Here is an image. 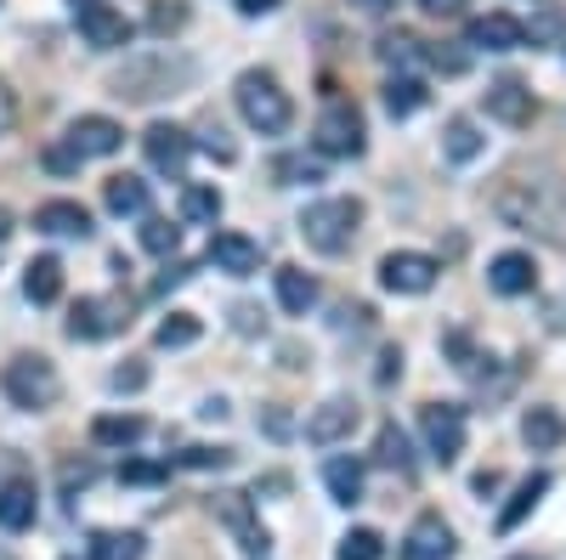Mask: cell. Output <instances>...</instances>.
<instances>
[{"label": "cell", "mask_w": 566, "mask_h": 560, "mask_svg": "<svg viewBox=\"0 0 566 560\" xmlns=\"http://www.w3.org/2000/svg\"><path fill=\"white\" fill-rule=\"evenodd\" d=\"M40 165H45V170H52V176H74V170L85 165V154H80V148L69 142V136H63V142H52V148H45V154H40Z\"/></svg>", "instance_id": "f35d334b"}, {"label": "cell", "mask_w": 566, "mask_h": 560, "mask_svg": "<svg viewBox=\"0 0 566 560\" xmlns=\"http://www.w3.org/2000/svg\"><path fill=\"white\" fill-rule=\"evenodd\" d=\"M216 509H221V521L232 527V538H239V549L261 560L272 538H266V527L255 521V509H250V498H244V493H221V504H216Z\"/></svg>", "instance_id": "7c38bea8"}, {"label": "cell", "mask_w": 566, "mask_h": 560, "mask_svg": "<svg viewBox=\"0 0 566 560\" xmlns=\"http://www.w3.org/2000/svg\"><path fill=\"white\" fill-rule=\"evenodd\" d=\"M7 239H12V210L0 204V244H7Z\"/></svg>", "instance_id": "db71d44e"}, {"label": "cell", "mask_w": 566, "mask_h": 560, "mask_svg": "<svg viewBox=\"0 0 566 560\" xmlns=\"http://www.w3.org/2000/svg\"><path fill=\"white\" fill-rule=\"evenodd\" d=\"M176 244H181V226H170L165 215L142 221V250H148V255H176Z\"/></svg>", "instance_id": "e575fe53"}, {"label": "cell", "mask_w": 566, "mask_h": 560, "mask_svg": "<svg viewBox=\"0 0 566 560\" xmlns=\"http://www.w3.org/2000/svg\"><path fill=\"white\" fill-rule=\"evenodd\" d=\"M363 226V199H317L301 210V239L317 255H346Z\"/></svg>", "instance_id": "277c9868"}, {"label": "cell", "mask_w": 566, "mask_h": 560, "mask_svg": "<svg viewBox=\"0 0 566 560\" xmlns=\"http://www.w3.org/2000/svg\"><path fill=\"white\" fill-rule=\"evenodd\" d=\"M470 7H476V0H419V12H424V18H442V23H448V18H464Z\"/></svg>", "instance_id": "7bdbcfd3"}, {"label": "cell", "mask_w": 566, "mask_h": 560, "mask_svg": "<svg viewBox=\"0 0 566 560\" xmlns=\"http://www.w3.org/2000/svg\"><path fill=\"white\" fill-rule=\"evenodd\" d=\"M312 142H317V154H328V159H357V154L368 148V130H363L357 103H346V97H328V103H323V114H317Z\"/></svg>", "instance_id": "8992f818"}, {"label": "cell", "mask_w": 566, "mask_h": 560, "mask_svg": "<svg viewBox=\"0 0 566 560\" xmlns=\"http://www.w3.org/2000/svg\"><path fill=\"white\" fill-rule=\"evenodd\" d=\"M272 284H277V306L290 311V317H306V311H312V300H317V284H312V277H306L301 266H283V272L272 277Z\"/></svg>", "instance_id": "4316f807"}, {"label": "cell", "mask_w": 566, "mask_h": 560, "mask_svg": "<svg viewBox=\"0 0 566 560\" xmlns=\"http://www.w3.org/2000/svg\"><path fill=\"white\" fill-rule=\"evenodd\" d=\"M74 7H91V0H74Z\"/></svg>", "instance_id": "11a10c76"}, {"label": "cell", "mask_w": 566, "mask_h": 560, "mask_svg": "<svg viewBox=\"0 0 566 560\" xmlns=\"http://www.w3.org/2000/svg\"><path fill=\"white\" fill-rule=\"evenodd\" d=\"M437 261L431 255H419V250H391L386 261H380V284L391 289V295H424L437 284Z\"/></svg>", "instance_id": "9c48e42d"}, {"label": "cell", "mask_w": 566, "mask_h": 560, "mask_svg": "<svg viewBox=\"0 0 566 560\" xmlns=\"http://www.w3.org/2000/svg\"><path fill=\"white\" fill-rule=\"evenodd\" d=\"M0 391H7V402L23 408V413H45L63 397V373H57L52 357H12L7 373H0Z\"/></svg>", "instance_id": "5b68a950"}, {"label": "cell", "mask_w": 566, "mask_h": 560, "mask_svg": "<svg viewBox=\"0 0 566 560\" xmlns=\"http://www.w3.org/2000/svg\"><path fill=\"white\" fill-rule=\"evenodd\" d=\"M380 57H386V63H413V57H419V40H413V34H386V40H380Z\"/></svg>", "instance_id": "60d3db41"}, {"label": "cell", "mask_w": 566, "mask_h": 560, "mask_svg": "<svg viewBox=\"0 0 566 560\" xmlns=\"http://www.w3.org/2000/svg\"><path fill=\"white\" fill-rule=\"evenodd\" d=\"M323 487H328V498H335V504H357L363 498V464L346 458V453H335V458L323 464Z\"/></svg>", "instance_id": "d4e9b609"}, {"label": "cell", "mask_w": 566, "mask_h": 560, "mask_svg": "<svg viewBox=\"0 0 566 560\" xmlns=\"http://www.w3.org/2000/svg\"><path fill=\"white\" fill-rule=\"evenodd\" d=\"M199 80V63L187 57V52H142V57H130L108 85H114V97H125V103H159V97H176V91H187Z\"/></svg>", "instance_id": "6da1fadb"}, {"label": "cell", "mask_w": 566, "mask_h": 560, "mask_svg": "<svg viewBox=\"0 0 566 560\" xmlns=\"http://www.w3.org/2000/svg\"><path fill=\"white\" fill-rule=\"evenodd\" d=\"M464 45H476V52H515V45H527V29L510 12H488V18H470Z\"/></svg>", "instance_id": "2e32d148"}, {"label": "cell", "mask_w": 566, "mask_h": 560, "mask_svg": "<svg viewBox=\"0 0 566 560\" xmlns=\"http://www.w3.org/2000/svg\"><path fill=\"white\" fill-rule=\"evenodd\" d=\"M488 284H493L499 295H533V284H538V272H533V255H522V250L499 255V261L488 266Z\"/></svg>", "instance_id": "ffe728a7"}, {"label": "cell", "mask_w": 566, "mask_h": 560, "mask_svg": "<svg viewBox=\"0 0 566 560\" xmlns=\"http://www.w3.org/2000/svg\"><path fill=\"white\" fill-rule=\"evenodd\" d=\"M544 493H549V476L538 471V476H527L522 487H515V498L499 509V532H515V527H522L527 516H533V509L544 504Z\"/></svg>", "instance_id": "484cf974"}, {"label": "cell", "mask_w": 566, "mask_h": 560, "mask_svg": "<svg viewBox=\"0 0 566 560\" xmlns=\"http://www.w3.org/2000/svg\"><path fill=\"white\" fill-rule=\"evenodd\" d=\"M232 97H239V114H244V125L250 130H261V136H283L295 125V103H290V91H283L266 68H250V74H239V85H232Z\"/></svg>", "instance_id": "3957f363"}, {"label": "cell", "mask_w": 566, "mask_h": 560, "mask_svg": "<svg viewBox=\"0 0 566 560\" xmlns=\"http://www.w3.org/2000/svg\"><path fill=\"white\" fill-rule=\"evenodd\" d=\"M272 176H277L283 187H295V181H323V165L306 159V154H283V159L272 165Z\"/></svg>", "instance_id": "8d00e7d4"}, {"label": "cell", "mask_w": 566, "mask_h": 560, "mask_svg": "<svg viewBox=\"0 0 566 560\" xmlns=\"http://www.w3.org/2000/svg\"><path fill=\"white\" fill-rule=\"evenodd\" d=\"M23 295H29L34 306H52V300L63 295V261H57V255H34V261L23 266Z\"/></svg>", "instance_id": "44dd1931"}, {"label": "cell", "mask_w": 566, "mask_h": 560, "mask_svg": "<svg viewBox=\"0 0 566 560\" xmlns=\"http://www.w3.org/2000/svg\"><path fill=\"white\" fill-rule=\"evenodd\" d=\"M34 516H40V498H34L29 482H7V487H0V527L23 532V527H34Z\"/></svg>", "instance_id": "603a6c76"}, {"label": "cell", "mask_w": 566, "mask_h": 560, "mask_svg": "<svg viewBox=\"0 0 566 560\" xmlns=\"http://www.w3.org/2000/svg\"><path fill=\"white\" fill-rule=\"evenodd\" d=\"M181 23H187V7H181V0H159L154 18H148V29H154V34H176Z\"/></svg>", "instance_id": "ab89813d"}, {"label": "cell", "mask_w": 566, "mask_h": 560, "mask_svg": "<svg viewBox=\"0 0 566 560\" xmlns=\"http://www.w3.org/2000/svg\"><path fill=\"white\" fill-rule=\"evenodd\" d=\"M239 12L244 18H266V12H277V0H239Z\"/></svg>", "instance_id": "f907efd6"}, {"label": "cell", "mask_w": 566, "mask_h": 560, "mask_svg": "<svg viewBox=\"0 0 566 560\" xmlns=\"http://www.w3.org/2000/svg\"><path fill=\"white\" fill-rule=\"evenodd\" d=\"M103 204L114 215H148V181L142 176H108L103 181Z\"/></svg>", "instance_id": "cb8c5ba5"}, {"label": "cell", "mask_w": 566, "mask_h": 560, "mask_svg": "<svg viewBox=\"0 0 566 560\" xmlns=\"http://www.w3.org/2000/svg\"><path fill=\"white\" fill-rule=\"evenodd\" d=\"M380 554H386V538L374 527H352L340 538V549H335V560H380Z\"/></svg>", "instance_id": "836d02e7"}, {"label": "cell", "mask_w": 566, "mask_h": 560, "mask_svg": "<svg viewBox=\"0 0 566 560\" xmlns=\"http://www.w3.org/2000/svg\"><path fill=\"white\" fill-rule=\"evenodd\" d=\"M419 431H424V447H431L442 464H453L464 453V408L459 402H424Z\"/></svg>", "instance_id": "ba28073f"}, {"label": "cell", "mask_w": 566, "mask_h": 560, "mask_svg": "<svg viewBox=\"0 0 566 560\" xmlns=\"http://www.w3.org/2000/svg\"><path fill=\"white\" fill-rule=\"evenodd\" d=\"M142 532H91V560H142Z\"/></svg>", "instance_id": "1f68e13d"}, {"label": "cell", "mask_w": 566, "mask_h": 560, "mask_svg": "<svg viewBox=\"0 0 566 560\" xmlns=\"http://www.w3.org/2000/svg\"><path fill=\"white\" fill-rule=\"evenodd\" d=\"M205 154H216L221 165H232V159H239V148L227 142V130H221V125H210V130H205Z\"/></svg>", "instance_id": "f6af8a7d"}, {"label": "cell", "mask_w": 566, "mask_h": 560, "mask_svg": "<svg viewBox=\"0 0 566 560\" xmlns=\"http://www.w3.org/2000/svg\"><path fill=\"white\" fill-rule=\"evenodd\" d=\"M499 215L510 221V226H522V232H538L544 244H555V250H566V199L555 193L549 181H504L499 187Z\"/></svg>", "instance_id": "7a4b0ae2"}, {"label": "cell", "mask_w": 566, "mask_h": 560, "mask_svg": "<svg viewBox=\"0 0 566 560\" xmlns=\"http://www.w3.org/2000/svg\"><path fill=\"white\" fill-rule=\"evenodd\" d=\"M34 226L45 239H91V210L74 204V199H52V204L34 210Z\"/></svg>", "instance_id": "ac0fdd59"}, {"label": "cell", "mask_w": 566, "mask_h": 560, "mask_svg": "<svg viewBox=\"0 0 566 560\" xmlns=\"http://www.w3.org/2000/svg\"><path fill=\"white\" fill-rule=\"evenodd\" d=\"M108 385H114V391H142V385H148V368H142V362H119V368L108 373Z\"/></svg>", "instance_id": "b9f144b4"}, {"label": "cell", "mask_w": 566, "mask_h": 560, "mask_svg": "<svg viewBox=\"0 0 566 560\" xmlns=\"http://www.w3.org/2000/svg\"><path fill=\"white\" fill-rule=\"evenodd\" d=\"M125 329H130V300L125 295H85L69 311L74 340H108V335H125Z\"/></svg>", "instance_id": "52a82bcc"}, {"label": "cell", "mask_w": 566, "mask_h": 560, "mask_svg": "<svg viewBox=\"0 0 566 560\" xmlns=\"http://www.w3.org/2000/svg\"><path fill=\"white\" fill-rule=\"evenodd\" d=\"M488 114L499 119V125H533V114H538V97L522 85V80H499V85H488Z\"/></svg>", "instance_id": "5bb4252c"}, {"label": "cell", "mask_w": 566, "mask_h": 560, "mask_svg": "<svg viewBox=\"0 0 566 560\" xmlns=\"http://www.w3.org/2000/svg\"><path fill=\"white\" fill-rule=\"evenodd\" d=\"M142 154H148V165L159 176H181L187 159H193V136H187L181 125H148V136H142Z\"/></svg>", "instance_id": "8fae6325"}, {"label": "cell", "mask_w": 566, "mask_h": 560, "mask_svg": "<svg viewBox=\"0 0 566 560\" xmlns=\"http://www.w3.org/2000/svg\"><path fill=\"white\" fill-rule=\"evenodd\" d=\"M74 18H80V34L97 45V52H119V45H130V34H136V23L125 18V12H114L108 0H91V7H74Z\"/></svg>", "instance_id": "30bf717a"}, {"label": "cell", "mask_w": 566, "mask_h": 560, "mask_svg": "<svg viewBox=\"0 0 566 560\" xmlns=\"http://www.w3.org/2000/svg\"><path fill=\"white\" fill-rule=\"evenodd\" d=\"M266 431H272V436H290V419H283V413L272 408V413H266Z\"/></svg>", "instance_id": "f5cc1de1"}, {"label": "cell", "mask_w": 566, "mask_h": 560, "mask_svg": "<svg viewBox=\"0 0 566 560\" xmlns=\"http://www.w3.org/2000/svg\"><path fill=\"white\" fill-rule=\"evenodd\" d=\"M187 272H193V266H181V261H176V266H165V272H159V284H154V295H170V289H181V284H187Z\"/></svg>", "instance_id": "bcb514c9"}, {"label": "cell", "mask_w": 566, "mask_h": 560, "mask_svg": "<svg viewBox=\"0 0 566 560\" xmlns=\"http://www.w3.org/2000/svg\"><path fill=\"white\" fill-rule=\"evenodd\" d=\"M176 464L181 471H227L232 447H187V453H176Z\"/></svg>", "instance_id": "74e56055"}, {"label": "cell", "mask_w": 566, "mask_h": 560, "mask_svg": "<svg viewBox=\"0 0 566 560\" xmlns=\"http://www.w3.org/2000/svg\"><path fill=\"white\" fill-rule=\"evenodd\" d=\"M142 431H148V419H142V413H108V419L91 425V442H97V447H130V442H142Z\"/></svg>", "instance_id": "83f0119b"}, {"label": "cell", "mask_w": 566, "mask_h": 560, "mask_svg": "<svg viewBox=\"0 0 566 560\" xmlns=\"http://www.w3.org/2000/svg\"><path fill=\"white\" fill-rule=\"evenodd\" d=\"M232 329H239V335H261V311L255 306H239V311H232Z\"/></svg>", "instance_id": "7dc6e473"}, {"label": "cell", "mask_w": 566, "mask_h": 560, "mask_svg": "<svg viewBox=\"0 0 566 560\" xmlns=\"http://www.w3.org/2000/svg\"><path fill=\"white\" fill-rule=\"evenodd\" d=\"M352 7H357L363 18H386V12H391V0H352Z\"/></svg>", "instance_id": "816d5d0a"}, {"label": "cell", "mask_w": 566, "mask_h": 560, "mask_svg": "<svg viewBox=\"0 0 566 560\" xmlns=\"http://www.w3.org/2000/svg\"><path fill=\"white\" fill-rule=\"evenodd\" d=\"M199 335H205V323H199L193 311H170L159 329H154V346H159V351H181V346H193Z\"/></svg>", "instance_id": "4dcf8cb0"}, {"label": "cell", "mask_w": 566, "mask_h": 560, "mask_svg": "<svg viewBox=\"0 0 566 560\" xmlns=\"http://www.w3.org/2000/svg\"><path fill=\"white\" fill-rule=\"evenodd\" d=\"M69 142H74L85 159H108V154L125 148V130H119L114 119H103V114H80V119L69 125Z\"/></svg>", "instance_id": "4fadbf2b"}, {"label": "cell", "mask_w": 566, "mask_h": 560, "mask_svg": "<svg viewBox=\"0 0 566 560\" xmlns=\"http://www.w3.org/2000/svg\"><path fill=\"white\" fill-rule=\"evenodd\" d=\"M12 119H18V103H12V91H7V85H0V136H7V130H12Z\"/></svg>", "instance_id": "681fc988"}, {"label": "cell", "mask_w": 566, "mask_h": 560, "mask_svg": "<svg viewBox=\"0 0 566 560\" xmlns=\"http://www.w3.org/2000/svg\"><path fill=\"white\" fill-rule=\"evenodd\" d=\"M352 431H357V408H352L346 397L312 408V419H306V442H312V447H335V442H346Z\"/></svg>", "instance_id": "9a60e30c"}, {"label": "cell", "mask_w": 566, "mask_h": 560, "mask_svg": "<svg viewBox=\"0 0 566 560\" xmlns=\"http://www.w3.org/2000/svg\"><path fill=\"white\" fill-rule=\"evenodd\" d=\"M522 436H527L533 453H555V447L566 442V419H560V408H527V413H522Z\"/></svg>", "instance_id": "7402d4cb"}, {"label": "cell", "mask_w": 566, "mask_h": 560, "mask_svg": "<svg viewBox=\"0 0 566 560\" xmlns=\"http://www.w3.org/2000/svg\"><path fill=\"white\" fill-rule=\"evenodd\" d=\"M380 464L397 476H413V458H408V436L397 425H380Z\"/></svg>", "instance_id": "d590c367"}, {"label": "cell", "mask_w": 566, "mask_h": 560, "mask_svg": "<svg viewBox=\"0 0 566 560\" xmlns=\"http://www.w3.org/2000/svg\"><path fill=\"white\" fill-rule=\"evenodd\" d=\"M522 560H527V554H522Z\"/></svg>", "instance_id": "9f6ffc18"}, {"label": "cell", "mask_w": 566, "mask_h": 560, "mask_svg": "<svg viewBox=\"0 0 566 560\" xmlns=\"http://www.w3.org/2000/svg\"><path fill=\"white\" fill-rule=\"evenodd\" d=\"M210 261L227 277H250V272H261V244L244 239V232H216V239H210Z\"/></svg>", "instance_id": "e0dca14e"}, {"label": "cell", "mask_w": 566, "mask_h": 560, "mask_svg": "<svg viewBox=\"0 0 566 560\" xmlns=\"http://www.w3.org/2000/svg\"><path fill=\"white\" fill-rule=\"evenodd\" d=\"M397 373H402V351H397V346H386V357H380V385H386V380H397Z\"/></svg>", "instance_id": "c3c4849f"}, {"label": "cell", "mask_w": 566, "mask_h": 560, "mask_svg": "<svg viewBox=\"0 0 566 560\" xmlns=\"http://www.w3.org/2000/svg\"><path fill=\"white\" fill-rule=\"evenodd\" d=\"M442 154L453 159V165H470L482 154V130H476V119H448L442 125Z\"/></svg>", "instance_id": "f546056e"}, {"label": "cell", "mask_w": 566, "mask_h": 560, "mask_svg": "<svg viewBox=\"0 0 566 560\" xmlns=\"http://www.w3.org/2000/svg\"><path fill=\"white\" fill-rule=\"evenodd\" d=\"M216 215H221V193L210 181L181 187V221H216Z\"/></svg>", "instance_id": "d6a6232c"}, {"label": "cell", "mask_w": 566, "mask_h": 560, "mask_svg": "<svg viewBox=\"0 0 566 560\" xmlns=\"http://www.w3.org/2000/svg\"><path fill=\"white\" fill-rule=\"evenodd\" d=\"M119 476H125V482H136V487H154V482H165L170 471H165V464H125Z\"/></svg>", "instance_id": "ee69618b"}, {"label": "cell", "mask_w": 566, "mask_h": 560, "mask_svg": "<svg viewBox=\"0 0 566 560\" xmlns=\"http://www.w3.org/2000/svg\"><path fill=\"white\" fill-rule=\"evenodd\" d=\"M453 554V532L442 516H419L408 543H402V560H448Z\"/></svg>", "instance_id": "d6986e66"}, {"label": "cell", "mask_w": 566, "mask_h": 560, "mask_svg": "<svg viewBox=\"0 0 566 560\" xmlns=\"http://www.w3.org/2000/svg\"><path fill=\"white\" fill-rule=\"evenodd\" d=\"M424 97H431V91H424V80H413V74H391V80H386V114H391V119L419 114Z\"/></svg>", "instance_id": "f1b7e54d"}]
</instances>
